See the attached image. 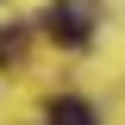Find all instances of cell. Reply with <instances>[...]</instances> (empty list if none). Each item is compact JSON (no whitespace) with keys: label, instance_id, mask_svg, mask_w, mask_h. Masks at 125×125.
<instances>
[{"label":"cell","instance_id":"6da1fadb","mask_svg":"<svg viewBox=\"0 0 125 125\" xmlns=\"http://www.w3.org/2000/svg\"><path fill=\"white\" fill-rule=\"evenodd\" d=\"M44 31H50V38H62V44H88V13H81V6H69V0H50Z\"/></svg>","mask_w":125,"mask_h":125},{"label":"cell","instance_id":"7a4b0ae2","mask_svg":"<svg viewBox=\"0 0 125 125\" xmlns=\"http://www.w3.org/2000/svg\"><path fill=\"white\" fill-rule=\"evenodd\" d=\"M50 125H94V106L62 94V100H50Z\"/></svg>","mask_w":125,"mask_h":125}]
</instances>
